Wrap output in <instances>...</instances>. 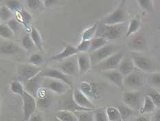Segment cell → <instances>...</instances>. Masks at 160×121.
<instances>
[{
    "label": "cell",
    "mask_w": 160,
    "mask_h": 121,
    "mask_svg": "<svg viewBox=\"0 0 160 121\" xmlns=\"http://www.w3.org/2000/svg\"><path fill=\"white\" fill-rule=\"evenodd\" d=\"M40 74L44 78L55 79L62 81V82H64L66 85H68L69 87H72V82L70 78L68 77V75L65 74L64 73H62L59 69L52 68L46 69L41 71Z\"/></svg>",
    "instance_id": "cell-10"
},
{
    "label": "cell",
    "mask_w": 160,
    "mask_h": 121,
    "mask_svg": "<svg viewBox=\"0 0 160 121\" xmlns=\"http://www.w3.org/2000/svg\"><path fill=\"white\" fill-rule=\"evenodd\" d=\"M5 6L11 10L13 13H20L23 10L22 3L19 1H14V0H8L4 2Z\"/></svg>",
    "instance_id": "cell-33"
},
{
    "label": "cell",
    "mask_w": 160,
    "mask_h": 121,
    "mask_svg": "<svg viewBox=\"0 0 160 121\" xmlns=\"http://www.w3.org/2000/svg\"><path fill=\"white\" fill-rule=\"evenodd\" d=\"M144 75L141 71H134L128 75L124 79V88L127 87L131 91L133 89L140 88L144 85Z\"/></svg>",
    "instance_id": "cell-9"
},
{
    "label": "cell",
    "mask_w": 160,
    "mask_h": 121,
    "mask_svg": "<svg viewBox=\"0 0 160 121\" xmlns=\"http://www.w3.org/2000/svg\"><path fill=\"white\" fill-rule=\"evenodd\" d=\"M125 55L123 51L120 50L117 53L111 55L110 57L107 58L106 60L101 62L98 64H97L98 69L101 71H107L111 70H116L119 67V64L122 59Z\"/></svg>",
    "instance_id": "cell-4"
},
{
    "label": "cell",
    "mask_w": 160,
    "mask_h": 121,
    "mask_svg": "<svg viewBox=\"0 0 160 121\" xmlns=\"http://www.w3.org/2000/svg\"><path fill=\"white\" fill-rule=\"evenodd\" d=\"M135 121H150V120H149L147 116L142 115L139 116Z\"/></svg>",
    "instance_id": "cell-49"
},
{
    "label": "cell",
    "mask_w": 160,
    "mask_h": 121,
    "mask_svg": "<svg viewBox=\"0 0 160 121\" xmlns=\"http://www.w3.org/2000/svg\"><path fill=\"white\" fill-rule=\"evenodd\" d=\"M100 37H102L108 40H116L120 38L122 31V24L119 25H106L102 24L99 30Z\"/></svg>",
    "instance_id": "cell-6"
},
{
    "label": "cell",
    "mask_w": 160,
    "mask_h": 121,
    "mask_svg": "<svg viewBox=\"0 0 160 121\" xmlns=\"http://www.w3.org/2000/svg\"><path fill=\"white\" fill-rule=\"evenodd\" d=\"M118 109L119 110L122 120L123 121H127L128 118H130L133 113V109H132L131 107L125 105L124 103L118 105L117 107Z\"/></svg>",
    "instance_id": "cell-29"
},
{
    "label": "cell",
    "mask_w": 160,
    "mask_h": 121,
    "mask_svg": "<svg viewBox=\"0 0 160 121\" xmlns=\"http://www.w3.org/2000/svg\"><path fill=\"white\" fill-rule=\"evenodd\" d=\"M156 106L152 102V100L148 96H146L144 98L143 104L140 109V112L142 115L145 113H148L152 112L155 109Z\"/></svg>",
    "instance_id": "cell-26"
},
{
    "label": "cell",
    "mask_w": 160,
    "mask_h": 121,
    "mask_svg": "<svg viewBox=\"0 0 160 121\" xmlns=\"http://www.w3.org/2000/svg\"><path fill=\"white\" fill-rule=\"evenodd\" d=\"M19 50V47L16 44L10 40L2 41L0 51L3 55H13L17 53Z\"/></svg>",
    "instance_id": "cell-23"
},
{
    "label": "cell",
    "mask_w": 160,
    "mask_h": 121,
    "mask_svg": "<svg viewBox=\"0 0 160 121\" xmlns=\"http://www.w3.org/2000/svg\"><path fill=\"white\" fill-rule=\"evenodd\" d=\"M30 36L32 37V40L33 42L35 45V47L41 51H43V41L42 38H41V35L39 32V30L36 29L35 28H32L30 30Z\"/></svg>",
    "instance_id": "cell-27"
},
{
    "label": "cell",
    "mask_w": 160,
    "mask_h": 121,
    "mask_svg": "<svg viewBox=\"0 0 160 121\" xmlns=\"http://www.w3.org/2000/svg\"><path fill=\"white\" fill-rule=\"evenodd\" d=\"M43 2L40 0H28L27 1L28 7L31 10H37L39 8Z\"/></svg>",
    "instance_id": "cell-46"
},
{
    "label": "cell",
    "mask_w": 160,
    "mask_h": 121,
    "mask_svg": "<svg viewBox=\"0 0 160 121\" xmlns=\"http://www.w3.org/2000/svg\"><path fill=\"white\" fill-rule=\"evenodd\" d=\"M10 88L12 93L17 95H19L21 96H22L24 93V92L26 91V89H24L22 83L20 82V81L17 80H13L10 83Z\"/></svg>",
    "instance_id": "cell-36"
},
{
    "label": "cell",
    "mask_w": 160,
    "mask_h": 121,
    "mask_svg": "<svg viewBox=\"0 0 160 121\" xmlns=\"http://www.w3.org/2000/svg\"><path fill=\"white\" fill-rule=\"evenodd\" d=\"M119 47L116 45L112 44H107L105 47L99 48L95 51L92 52L91 61L92 65H97L100 62L106 60L107 58L110 57L111 55L119 51Z\"/></svg>",
    "instance_id": "cell-2"
},
{
    "label": "cell",
    "mask_w": 160,
    "mask_h": 121,
    "mask_svg": "<svg viewBox=\"0 0 160 121\" xmlns=\"http://www.w3.org/2000/svg\"><path fill=\"white\" fill-rule=\"evenodd\" d=\"M28 121H43V118L41 114L35 112L31 116Z\"/></svg>",
    "instance_id": "cell-47"
},
{
    "label": "cell",
    "mask_w": 160,
    "mask_h": 121,
    "mask_svg": "<svg viewBox=\"0 0 160 121\" xmlns=\"http://www.w3.org/2000/svg\"><path fill=\"white\" fill-rule=\"evenodd\" d=\"M54 121H61V120H59L58 118H57V117H55V118H54Z\"/></svg>",
    "instance_id": "cell-51"
},
{
    "label": "cell",
    "mask_w": 160,
    "mask_h": 121,
    "mask_svg": "<svg viewBox=\"0 0 160 121\" xmlns=\"http://www.w3.org/2000/svg\"><path fill=\"white\" fill-rule=\"evenodd\" d=\"M36 100L37 108L41 110H43L50 106L52 99V96L49 90L41 87L37 92Z\"/></svg>",
    "instance_id": "cell-14"
},
{
    "label": "cell",
    "mask_w": 160,
    "mask_h": 121,
    "mask_svg": "<svg viewBox=\"0 0 160 121\" xmlns=\"http://www.w3.org/2000/svg\"><path fill=\"white\" fill-rule=\"evenodd\" d=\"M42 87L59 95H63L68 91L69 86L58 80L45 78Z\"/></svg>",
    "instance_id": "cell-7"
},
{
    "label": "cell",
    "mask_w": 160,
    "mask_h": 121,
    "mask_svg": "<svg viewBox=\"0 0 160 121\" xmlns=\"http://www.w3.org/2000/svg\"><path fill=\"white\" fill-rule=\"evenodd\" d=\"M147 46V39L143 33H139L133 37L128 42V47L133 52H138L144 49Z\"/></svg>",
    "instance_id": "cell-21"
},
{
    "label": "cell",
    "mask_w": 160,
    "mask_h": 121,
    "mask_svg": "<svg viewBox=\"0 0 160 121\" xmlns=\"http://www.w3.org/2000/svg\"><path fill=\"white\" fill-rule=\"evenodd\" d=\"M21 97H22L23 101V120L28 121L31 116L36 112L37 108V100L26 91Z\"/></svg>",
    "instance_id": "cell-5"
},
{
    "label": "cell",
    "mask_w": 160,
    "mask_h": 121,
    "mask_svg": "<svg viewBox=\"0 0 160 121\" xmlns=\"http://www.w3.org/2000/svg\"><path fill=\"white\" fill-rule=\"evenodd\" d=\"M55 117L61 121H78L77 116L70 111L59 109L56 112Z\"/></svg>",
    "instance_id": "cell-25"
},
{
    "label": "cell",
    "mask_w": 160,
    "mask_h": 121,
    "mask_svg": "<svg viewBox=\"0 0 160 121\" xmlns=\"http://www.w3.org/2000/svg\"><path fill=\"white\" fill-rule=\"evenodd\" d=\"M135 66L131 55H125L124 58L122 59L118 67L119 71L124 77H126L128 75L131 74L135 71Z\"/></svg>",
    "instance_id": "cell-18"
},
{
    "label": "cell",
    "mask_w": 160,
    "mask_h": 121,
    "mask_svg": "<svg viewBox=\"0 0 160 121\" xmlns=\"http://www.w3.org/2000/svg\"><path fill=\"white\" fill-rule=\"evenodd\" d=\"M98 29V23L96 22L92 26L88 28V29L83 31L82 34V40H93L95 34L97 33Z\"/></svg>",
    "instance_id": "cell-28"
},
{
    "label": "cell",
    "mask_w": 160,
    "mask_h": 121,
    "mask_svg": "<svg viewBox=\"0 0 160 121\" xmlns=\"http://www.w3.org/2000/svg\"><path fill=\"white\" fill-rule=\"evenodd\" d=\"M107 41L108 40L107 39L102 37L93 38V40H91V48H90V51L93 52L105 47V45L107 44Z\"/></svg>",
    "instance_id": "cell-31"
},
{
    "label": "cell",
    "mask_w": 160,
    "mask_h": 121,
    "mask_svg": "<svg viewBox=\"0 0 160 121\" xmlns=\"http://www.w3.org/2000/svg\"><path fill=\"white\" fill-rule=\"evenodd\" d=\"M73 97L75 102L77 103V105L82 108L94 110L96 109L95 105L90 100L88 96L85 95L78 87L74 89L73 91Z\"/></svg>",
    "instance_id": "cell-15"
},
{
    "label": "cell",
    "mask_w": 160,
    "mask_h": 121,
    "mask_svg": "<svg viewBox=\"0 0 160 121\" xmlns=\"http://www.w3.org/2000/svg\"><path fill=\"white\" fill-rule=\"evenodd\" d=\"M42 71L41 67L32 64L20 65L19 69V74L21 80L26 82L32 78H34Z\"/></svg>",
    "instance_id": "cell-11"
},
{
    "label": "cell",
    "mask_w": 160,
    "mask_h": 121,
    "mask_svg": "<svg viewBox=\"0 0 160 121\" xmlns=\"http://www.w3.org/2000/svg\"><path fill=\"white\" fill-rule=\"evenodd\" d=\"M122 101L125 105L128 106L133 110H140L141 108V93L140 91H128L124 92L122 95Z\"/></svg>",
    "instance_id": "cell-8"
},
{
    "label": "cell",
    "mask_w": 160,
    "mask_h": 121,
    "mask_svg": "<svg viewBox=\"0 0 160 121\" xmlns=\"http://www.w3.org/2000/svg\"></svg>",
    "instance_id": "cell-54"
},
{
    "label": "cell",
    "mask_w": 160,
    "mask_h": 121,
    "mask_svg": "<svg viewBox=\"0 0 160 121\" xmlns=\"http://www.w3.org/2000/svg\"><path fill=\"white\" fill-rule=\"evenodd\" d=\"M0 36L3 39L11 40L14 36V33L6 24H2L0 26Z\"/></svg>",
    "instance_id": "cell-35"
},
{
    "label": "cell",
    "mask_w": 160,
    "mask_h": 121,
    "mask_svg": "<svg viewBox=\"0 0 160 121\" xmlns=\"http://www.w3.org/2000/svg\"><path fill=\"white\" fill-rule=\"evenodd\" d=\"M77 116L78 121H94L93 119V111H84V112H74Z\"/></svg>",
    "instance_id": "cell-34"
},
{
    "label": "cell",
    "mask_w": 160,
    "mask_h": 121,
    "mask_svg": "<svg viewBox=\"0 0 160 121\" xmlns=\"http://www.w3.org/2000/svg\"><path fill=\"white\" fill-rule=\"evenodd\" d=\"M13 13L8 7L5 5H2L0 8V16L2 22H8L9 20L12 19Z\"/></svg>",
    "instance_id": "cell-37"
},
{
    "label": "cell",
    "mask_w": 160,
    "mask_h": 121,
    "mask_svg": "<svg viewBox=\"0 0 160 121\" xmlns=\"http://www.w3.org/2000/svg\"><path fill=\"white\" fill-rule=\"evenodd\" d=\"M91 48V41L89 40H81V42L76 47L78 53H86Z\"/></svg>",
    "instance_id": "cell-42"
},
{
    "label": "cell",
    "mask_w": 160,
    "mask_h": 121,
    "mask_svg": "<svg viewBox=\"0 0 160 121\" xmlns=\"http://www.w3.org/2000/svg\"><path fill=\"white\" fill-rule=\"evenodd\" d=\"M59 70L67 75H74L79 72L77 57L72 56L65 60L59 66Z\"/></svg>",
    "instance_id": "cell-12"
},
{
    "label": "cell",
    "mask_w": 160,
    "mask_h": 121,
    "mask_svg": "<svg viewBox=\"0 0 160 121\" xmlns=\"http://www.w3.org/2000/svg\"><path fill=\"white\" fill-rule=\"evenodd\" d=\"M44 59L41 55L39 53H34L32 55H30L28 59L29 64L39 67L41 64H43Z\"/></svg>",
    "instance_id": "cell-41"
},
{
    "label": "cell",
    "mask_w": 160,
    "mask_h": 121,
    "mask_svg": "<svg viewBox=\"0 0 160 121\" xmlns=\"http://www.w3.org/2000/svg\"><path fill=\"white\" fill-rule=\"evenodd\" d=\"M148 82L152 86L155 88H160V73H151L148 78Z\"/></svg>",
    "instance_id": "cell-39"
},
{
    "label": "cell",
    "mask_w": 160,
    "mask_h": 121,
    "mask_svg": "<svg viewBox=\"0 0 160 121\" xmlns=\"http://www.w3.org/2000/svg\"><path fill=\"white\" fill-rule=\"evenodd\" d=\"M78 52L76 49V47H74L68 44H65V47L61 53H59L57 55H54V56L52 57L51 60L54 61H62L64 60L74 56L75 55H77Z\"/></svg>",
    "instance_id": "cell-20"
},
{
    "label": "cell",
    "mask_w": 160,
    "mask_h": 121,
    "mask_svg": "<svg viewBox=\"0 0 160 121\" xmlns=\"http://www.w3.org/2000/svg\"><path fill=\"white\" fill-rule=\"evenodd\" d=\"M44 78V77L39 74L34 78L26 82V91L28 93H29L30 95L34 96V98H37V92L40 88L42 87Z\"/></svg>",
    "instance_id": "cell-17"
},
{
    "label": "cell",
    "mask_w": 160,
    "mask_h": 121,
    "mask_svg": "<svg viewBox=\"0 0 160 121\" xmlns=\"http://www.w3.org/2000/svg\"><path fill=\"white\" fill-rule=\"evenodd\" d=\"M78 65V70L81 74H85L92 67V61L90 56L87 53H79L76 55Z\"/></svg>",
    "instance_id": "cell-22"
},
{
    "label": "cell",
    "mask_w": 160,
    "mask_h": 121,
    "mask_svg": "<svg viewBox=\"0 0 160 121\" xmlns=\"http://www.w3.org/2000/svg\"><path fill=\"white\" fill-rule=\"evenodd\" d=\"M141 19L139 16H136L132 18L128 26L127 31L126 33V37L131 36V35L138 32L141 26Z\"/></svg>",
    "instance_id": "cell-24"
},
{
    "label": "cell",
    "mask_w": 160,
    "mask_h": 121,
    "mask_svg": "<svg viewBox=\"0 0 160 121\" xmlns=\"http://www.w3.org/2000/svg\"><path fill=\"white\" fill-rule=\"evenodd\" d=\"M118 121H123V120H118Z\"/></svg>",
    "instance_id": "cell-53"
},
{
    "label": "cell",
    "mask_w": 160,
    "mask_h": 121,
    "mask_svg": "<svg viewBox=\"0 0 160 121\" xmlns=\"http://www.w3.org/2000/svg\"><path fill=\"white\" fill-rule=\"evenodd\" d=\"M6 24L9 26L10 29L12 30V32L14 33L18 32L21 28L20 23L15 18H12L9 20L8 22H6Z\"/></svg>",
    "instance_id": "cell-44"
},
{
    "label": "cell",
    "mask_w": 160,
    "mask_h": 121,
    "mask_svg": "<svg viewBox=\"0 0 160 121\" xmlns=\"http://www.w3.org/2000/svg\"><path fill=\"white\" fill-rule=\"evenodd\" d=\"M159 30H160V26H159Z\"/></svg>",
    "instance_id": "cell-52"
},
{
    "label": "cell",
    "mask_w": 160,
    "mask_h": 121,
    "mask_svg": "<svg viewBox=\"0 0 160 121\" xmlns=\"http://www.w3.org/2000/svg\"><path fill=\"white\" fill-rule=\"evenodd\" d=\"M106 112L109 121L122 120L119 110L116 107H109L106 108Z\"/></svg>",
    "instance_id": "cell-30"
},
{
    "label": "cell",
    "mask_w": 160,
    "mask_h": 121,
    "mask_svg": "<svg viewBox=\"0 0 160 121\" xmlns=\"http://www.w3.org/2000/svg\"><path fill=\"white\" fill-rule=\"evenodd\" d=\"M93 119L94 121H109L106 109L99 107L93 110Z\"/></svg>",
    "instance_id": "cell-32"
},
{
    "label": "cell",
    "mask_w": 160,
    "mask_h": 121,
    "mask_svg": "<svg viewBox=\"0 0 160 121\" xmlns=\"http://www.w3.org/2000/svg\"><path fill=\"white\" fill-rule=\"evenodd\" d=\"M147 96L151 98L156 107H160V91L159 90L152 89L148 92Z\"/></svg>",
    "instance_id": "cell-40"
},
{
    "label": "cell",
    "mask_w": 160,
    "mask_h": 121,
    "mask_svg": "<svg viewBox=\"0 0 160 121\" xmlns=\"http://www.w3.org/2000/svg\"><path fill=\"white\" fill-rule=\"evenodd\" d=\"M78 88L85 95L88 96L89 98H98L100 96V93H101V89H100L98 85L96 84V83L82 82L81 84H80V86Z\"/></svg>",
    "instance_id": "cell-13"
},
{
    "label": "cell",
    "mask_w": 160,
    "mask_h": 121,
    "mask_svg": "<svg viewBox=\"0 0 160 121\" xmlns=\"http://www.w3.org/2000/svg\"><path fill=\"white\" fill-rule=\"evenodd\" d=\"M132 59H133L135 67L143 72L153 73L155 71V66L153 62L147 55L142 54L139 52H132Z\"/></svg>",
    "instance_id": "cell-3"
},
{
    "label": "cell",
    "mask_w": 160,
    "mask_h": 121,
    "mask_svg": "<svg viewBox=\"0 0 160 121\" xmlns=\"http://www.w3.org/2000/svg\"><path fill=\"white\" fill-rule=\"evenodd\" d=\"M154 121H160V109L155 113L154 116Z\"/></svg>",
    "instance_id": "cell-50"
},
{
    "label": "cell",
    "mask_w": 160,
    "mask_h": 121,
    "mask_svg": "<svg viewBox=\"0 0 160 121\" xmlns=\"http://www.w3.org/2000/svg\"><path fill=\"white\" fill-rule=\"evenodd\" d=\"M20 15L22 16V19L23 24H25V26L28 27L31 20H32V16H31V15L28 12L26 11V10H25L23 8L22 10V12L20 13Z\"/></svg>",
    "instance_id": "cell-45"
},
{
    "label": "cell",
    "mask_w": 160,
    "mask_h": 121,
    "mask_svg": "<svg viewBox=\"0 0 160 121\" xmlns=\"http://www.w3.org/2000/svg\"><path fill=\"white\" fill-rule=\"evenodd\" d=\"M128 19V15L126 6V1L122 0L113 12L104 17L102 23L106 25H119L126 22Z\"/></svg>",
    "instance_id": "cell-1"
},
{
    "label": "cell",
    "mask_w": 160,
    "mask_h": 121,
    "mask_svg": "<svg viewBox=\"0 0 160 121\" xmlns=\"http://www.w3.org/2000/svg\"><path fill=\"white\" fill-rule=\"evenodd\" d=\"M60 109L61 110H68L72 112H84V111H88V112H90V111H93L91 109H88L82 108V107H80L77 105V103L75 102L73 97V93L72 94H68L65 97V98L62 100V101L61 103Z\"/></svg>",
    "instance_id": "cell-16"
},
{
    "label": "cell",
    "mask_w": 160,
    "mask_h": 121,
    "mask_svg": "<svg viewBox=\"0 0 160 121\" xmlns=\"http://www.w3.org/2000/svg\"><path fill=\"white\" fill-rule=\"evenodd\" d=\"M22 44L23 47L27 51L32 49V48L34 47V46H35L30 34H27L26 36H23Z\"/></svg>",
    "instance_id": "cell-43"
},
{
    "label": "cell",
    "mask_w": 160,
    "mask_h": 121,
    "mask_svg": "<svg viewBox=\"0 0 160 121\" xmlns=\"http://www.w3.org/2000/svg\"><path fill=\"white\" fill-rule=\"evenodd\" d=\"M139 6L147 12L152 13L154 11L153 2L151 0H138L137 1Z\"/></svg>",
    "instance_id": "cell-38"
},
{
    "label": "cell",
    "mask_w": 160,
    "mask_h": 121,
    "mask_svg": "<svg viewBox=\"0 0 160 121\" xmlns=\"http://www.w3.org/2000/svg\"><path fill=\"white\" fill-rule=\"evenodd\" d=\"M103 75L105 77L116 85L117 87L123 90L124 89V77L122 75L121 73L116 69V70H111L107 71H104Z\"/></svg>",
    "instance_id": "cell-19"
},
{
    "label": "cell",
    "mask_w": 160,
    "mask_h": 121,
    "mask_svg": "<svg viewBox=\"0 0 160 121\" xmlns=\"http://www.w3.org/2000/svg\"><path fill=\"white\" fill-rule=\"evenodd\" d=\"M59 2H60L57 1V0H45V1L43 2V3L45 7H46V8H49V7L56 5L57 3Z\"/></svg>",
    "instance_id": "cell-48"
}]
</instances>
